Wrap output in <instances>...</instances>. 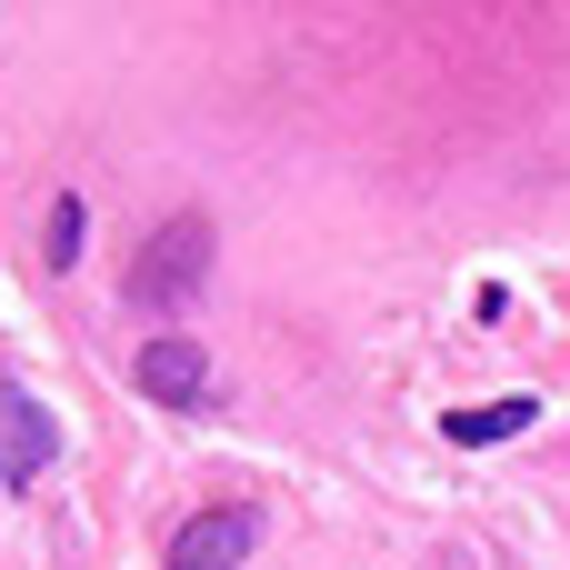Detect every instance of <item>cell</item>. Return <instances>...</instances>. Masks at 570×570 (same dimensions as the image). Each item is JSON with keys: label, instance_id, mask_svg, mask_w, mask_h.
I'll list each match as a JSON object with an SVG mask.
<instances>
[{"label": "cell", "instance_id": "obj_1", "mask_svg": "<svg viewBox=\"0 0 570 570\" xmlns=\"http://www.w3.org/2000/svg\"><path fill=\"white\" fill-rule=\"evenodd\" d=\"M200 281H210V220H200V210H170V220L140 240V261H130V301L170 321V311H190Z\"/></svg>", "mask_w": 570, "mask_h": 570}, {"label": "cell", "instance_id": "obj_2", "mask_svg": "<svg viewBox=\"0 0 570 570\" xmlns=\"http://www.w3.org/2000/svg\"><path fill=\"white\" fill-rule=\"evenodd\" d=\"M140 391H150L160 411H200V401H210V351H200L190 331L140 341Z\"/></svg>", "mask_w": 570, "mask_h": 570}, {"label": "cell", "instance_id": "obj_3", "mask_svg": "<svg viewBox=\"0 0 570 570\" xmlns=\"http://www.w3.org/2000/svg\"><path fill=\"white\" fill-rule=\"evenodd\" d=\"M250 551H261V511L220 501V511H200V521L170 541V570H240Z\"/></svg>", "mask_w": 570, "mask_h": 570}, {"label": "cell", "instance_id": "obj_4", "mask_svg": "<svg viewBox=\"0 0 570 570\" xmlns=\"http://www.w3.org/2000/svg\"><path fill=\"white\" fill-rule=\"evenodd\" d=\"M50 461V411L30 391H0V481H30Z\"/></svg>", "mask_w": 570, "mask_h": 570}, {"label": "cell", "instance_id": "obj_5", "mask_svg": "<svg viewBox=\"0 0 570 570\" xmlns=\"http://www.w3.org/2000/svg\"><path fill=\"white\" fill-rule=\"evenodd\" d=\"M531 421H541V401H531V391H511V401H481V411H451V441H471V451H481V441H521Z\"/></svg>", "mask_w": 570, "mask_h": 570}, {"label": "cell", "instance_id": "obj_6", "mask_svg": "<svg viewBox=\"0 0 570 570\" xmlns=\"http://www.w3.org/2000/svg\"><path fill=\"white\" fill-rule=\"evenodd\" d=\"M40 250H50V271H70V261H80V200H70V190L50 200V230H40Z\"/></svg>", "mask_w": 570, "mask_h": 570}]
</instances>
